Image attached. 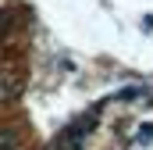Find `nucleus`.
<instances>
[{
	"label": "nucleus",
	"instance_id": "obj_1",
	"mask_svg": "<svg viewBox=\"0 0 153 150\" xmlns=\"http://www.w3.org/2000/svg\"><path fill=\"white\" fill-rule=\"evenodd\" d=\"M0 150H14V136L11 132H0Z\"/></svg>",
	"mask_w": 153,
	"mask_h": 150
}]
</instances>
